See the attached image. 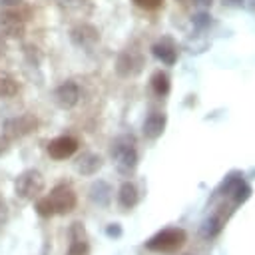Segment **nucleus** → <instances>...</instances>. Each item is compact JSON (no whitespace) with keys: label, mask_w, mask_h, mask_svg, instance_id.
I'll return each mask as SVG.
<instances>
[{"label":"nucleus","mask_w":255,"mask_h":255,"mask_svg":"<svg viewBox=\"0 0 255 255\" xmlns=\"http://www.w3.org/2000/svg\"><path fill=\"white\" fill-rule=\"evenodd\" d=\"M112 155L118 163V169L128 173L135 167L137 163V149H135V139L133 135H120L112 143Z\"/></svg>","instance_id":"obj_1"},{"label":"nucleus","mask_w":255,"mask_h":255,"mask_svg":"<svg viewBox=\"0 0 255 255\" xmlns=\"http://www.w3.org/2000/svg\"><path fill=\"white\" fill-rule=\"evenodd\" d=\"M185 231L183 229H163L157 235H153L145 247L149 251H157V253H169V251H177L179 247H183L185 243Z\"/></svg>","instance_id":"obj_2"},{"label":"nucleus","mask_w":255,"mask_h":255,"mask_svg":"<svg viewBox=\"0 0 255 255\" xmlns=\"http://www.w3.org/2000/svg\"><path fill=\"white\" fill-rule=\"evenodd\" d=\"M42 189H44V177L38 169H26L14 181V191L22 199H34Z\"/></svg>","instance_id":"obj_3"},{"label":"nucleus","mask_w":255,"mask_h":255,"mask_svg":"<svg viewBox=\"0 0 255 255\" xmlns=\"http://www.w3.org/2000/svg\"><path fill=\"white\" fill-rule=\"evenodd\" d=\"M2 129H4V135L8 139H18V137H24V135H30L32 131H36L38 129V120L32 114L14 116V118H8L4 122Z\"/></svg>","instance_id":"obj_4"},{"label":"nucleus","mask_w":255,"mask_h":255,"mask_svg":"<svg viewBox=\"0 0 255 255\" xmlns=\"http://www.w3.org/2000/svg\"><path fill=\"white\" fill-rule=\"evenodd\" d=\"M48 199H50V203H52V207H54V213H62V215L74 211L76 201H78L74 189H72L70 185H64V183H62V185H56V187L50 191Z\"/></svg>","instance_id":"obj_5"},{"label":"nucleus","mask_w":255,"mask_h":255,"mask_svg":"<svg viewBox=\"0 0 255 255\" xmlns=\"http://www.w3.org/2000/svg\"><path fill=\"white\" fill-rule=\"evenodd\" d=\"M24 18L22 14L18 12V8L14 10H2L0 14V36H6V38H22L24 36Z\"/></svg>","instance_id":"obj_6"},{"label":"nucleus","mask_w":255,"mask_h":255,"mask_svg":"<svg viewBox=\"0 0 255 255\" xmlns=\"http://www.w3.org/2000/svg\"><path fill=\"white\" fill-rule=\"evenodd\" d=\"M70 40H72L74 46H78V48H88V50H90V48H94V46L100 42V32H98L96 26L82 22V24H78V26H74V28L70 30Z\"/></svg>","instance_id":"obj_7"},{"label":"nucleus","mask_w":255,"mask_h":255,"mask_svg":"<svg viewBox=\"0 0 255 255\" xmlns=\"http://www.w3.org/2000/svg\"><path fill=\"white\" fill-rule=\"evenodd\" d=\"M141 66H143V58H141L139 52H135V50H124V52L118 56L116 72H118L122 78H129V76L139 74Z\"/></svg>","instance_id":"obj_8"},{"label":"nucleus","mask_w":255,"mask_h":255,"mask_svg":"<svg viewBox=\"0 0 255 255\" xmlns=\"http://www.w3.org/2000/svg\"><path fill=\"white\" fill-rule=\"evenodd\" d=\"M78 100H80V88H78V84L72 82V80L62 82V84L54 90V102H56L62 110L74 108V106L78 104Z\"/></svg>","instance_id":"obj_9"},{"label":"nucleus","mask_w":255,"mask_h":255,"mask_svg":"<svg viewBox=\"0 0 255 255\" xmlns=\"http://www.w3.org/2000/svg\"><path fill=\"white\" fill-rule=\"evenodd\" d=\"M76 149H78V139L72 135H60L48 143V153L54 159H66V157L74 155Z\"/></svg>","instance_id":"obj_10"},{"label":"nucleus","mask_w":255,"mask_h":255,"mask_svg":"<svg viewBox=\"0 0 255 255\" xmlns=\"http://www.w3.org/2000/svg\"><path fill=\"white\" fill-rule=\"evenodd\" d=\"M66 255H90L86 229L80 221L72 223V227H70V249Z\"/></svg>","instance_id":"obj_11"},{"label":"nucleus","mask_w":255,"mask_h":255,"mask_svg":"<svg viewBox=\"0 0 255 255\" xmlns=\"http://www.w3.org/2000/svg\"><path fill=\"white\" fill-rule=\"evenodd\" d=\"M165 122H167L165 114H161V112H151V114L145 118V122H143V135L149 137V139L159 137V135L163 133V129H165Z\"/></svg>","instance_id":"obj_12"},{"label":"nucleus","mask_w":255,"mask_h":255,"mask_svg":"<svg viewBox=\"0 0 255 255\" xmlns=\"http://www.w3.org/2000/svg\"><path fill=\"white\" fill-rule=\"evenodd\" d=\"M151 54H153L159 62H163V64H167V66L175 64V60H177V50H175L173 44H169L167 40L155 42V44L151 46Z\"/></svg>","instance_id":"obj_13"},{"label":"nucleus","mask_w":255,"mask_h":255,"mask_svg":"<svg viewBox=\"0 0 255 255\" xmlns=\"http://www.w3.org/2000/svg\"><path fill=\"white\" fill-rule=\"evenodd\" d=\"M102 163L104 161H102V157L98 153L88 151V153H82V157L76 161V169L80 173H84V175H92V173H96L102 167Z\"/></svg>","instance_id":"obj_14"},{"label":"nucleus","mask_w":255,"mask_h":255,"mask_svg":"<svg viewBox=\"0 0 255 255\" xmlns=\"http://www.w3.org/2000/svg\"><path fill=\"white\" fill-rule=\"evenodd\" d=\"M90 197H92L98 205H108L110 199H112V187H110L106 181L98 179V181L92 185V189H90Z\"/></svg>","instance_id":"obj_15"},{"label":"nucleus","mask_w":255,"mask_h":255,"mask_svg":"<svg viewBox=\"0 0 255 255\" xmlns=\"http://www.w3.org/2000/svg\"><path fill=\"white\" fill-rule=\"evenodd\" d=\"M118 201H120V205H122V207H126V209L133 207V205L137 203V189H135V185H133V183H129V181H126V183L120 187Z\"/></svg>","instance_id":"obj_16"},{"label":"nucleus","mask_w":255,"mask_h":255,"mask_svg":"<svg viewBox=\"0 0 255 255\" xmlns=\"http://www.w3.org/2000/svg\"><path fill=\"white\" fill-rule=\"evenodd\" d=\"M18 94V82L8 74L0 70V98H12Z\"/></svg>","instance_id":"obj_17"},{"label":"nucleus","mask_w":255,"mask_h":255,"mask_svg":"<svg viewBox=\"0 0 255 255\" xmlns=\"http://www.w3.org/2000/svg\"><path fill=\"white\" fill-rule=\"evenodd\" d=\"M151 88L157 96H165L169 92V76L165 72H155L151 76Z\"/></svg>","instance_id":"obj_18"},{"label":"nucleus","mask_w":255,"mask_h":255,"mask_svg":"<svg viewBox=\"0 0 255 255\" xmlns=\"http://www.w3.org/2000/svg\"><path fill=\"white\" fill-rule=\"evenodd\" d=\"M36 211H38V215H42V217H50V215H54V207H52V203H50L48 197L36 201Z\"/></svg>","instance_id":"obj_19"},{"label":"nucleus","mask_w":255,"mask_h":255,"mask_svg":"<svg viewBox=\"0 0 255 255\" xmlns=\"http://www.w3.org/2000/svg\"><path fill=\"white\" fill-rule=\"evenodd\" d=\"M191 22H193V26L195 28H199V30H203V28H207V26H211V16L207 14V12H197L193 18H191Z\"/></svg>","instance_id":"obj_20"},{"label":"nucleus","mask_w":255,"mask_h":255,"mask_svg":"<svg viewBox=\"0 0 255 255\" xmlns=\"http://www.w3.org/2000/svg\"><path fill=\"white\" fill-rule=\"evenodd\" d=\"M133 4H137L139 8H145V10H155V8L163 6V0H133Z\"/></svg>","instance_id":"obj_21"},{"label":"nucleus","mask_w":255,"mask_h":255,"mask_svg":"<svg viewBox=\"0 0 255 255\" xmlns=\"http://www.w3.org/2000/svg\"><path fill=\"white\" fill-rule=\"evenodd\" d=\"M8 217H10V213H8V205H6L4 199H0V231H2L4 225L8 223Z\"/></svg>","instance_id":"obj_22"},{"label":"nucleus","mask_w":255,"mask_h":255,"mask_svg":"<svg viewBox=\"0 0 255 255\" xmlns=\"http://www.w3.org/2000/svg\"><path fill=\"white\" fill-rule=\"evenodd\" d=\"M106 233H108L110 237H120V235H122V227H120L118 223H112V225L106 229Z\"/></svg>","instance_id":"obj_23"},{"label":"nucleus","mask_w":255,"mask_h":255,"mask_svg":"<svg viewBox=\"0 0 255 255\" xmlns=\"http://www.w3.org/2000/svg\"><path fill=\"white\" fill-rule=\"evenodd\" d=\"M8 149H10V139L2 133V135H0V155H4Z\"/></svg>","instance_id":"obj_24"},{"label":"nucleus","mask_w":255,"mask_h":255,"mask_svg":"<svg viewBox=\"0 0 255 255\" xmlns=\"http://www.w3.org/2000/svg\"><path fill=\"white\" fill-rule=\"evenodd\" d=\"M189 2H193L197 6H211L213 4V0H189Z\"/></svg>","instance_id":"obj_25"},{"label":"nucleus","mask_w":255,"mask_h":255,"mask_svg":"<svg viewBox=\"0 0 255 255\" xmlns=\"http://www.w3.org/2000/svg\"><path fill=\"white\" fill-rule=\"evenodd\" d=\"M223 4H225V6H241L243 0H223Z\"/></svg>","instance_id":"obj_26"},{"label":"nucleus","mask_w":255,"mask_h":255,"mask_svg":"<svg viewBox=\"0 0 255 255\" xmlns=\"http://www.w3.org/2000/svg\"><path fill=\"white\" fill-rule=\"evenodd\" d=\"M6 54V44H4V40H2V36H0V58Z\"/></svg>","instance_id":"obj_27"},{"label":"nucleus","mask_w":255,"mask_h":255,"mask_svg":"<svg viewBox=\"0 0 255 255\" xmlns=\"http://www.w3.org/2000/svg\"><path fill=\"white\" fill-rule=\"evenodd\" d=\"M179 2H183V4H185V2H189V0H179Z\"/></svg>","instance_id":"obj_28"}]
</instances>
